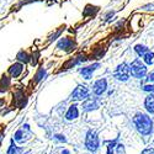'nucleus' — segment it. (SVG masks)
I'll return each instance as SVG.
<instances>
[{
    "label": "nucleus",
    "instance_id": "26",
    "mask_svg": "<svg viewBox=\"0 0 154 154\" xmlns=\"http://www.w3.org/2000/svg\"><path fill=\"white\" fill-rule=\"evenodd\" d=\"M140 10H146V11H154V3H149L147 5L140 6Z\"/></svg>",
    "mask_w": 154,
    "mask_h": 154
},
{
    "label": "nucleus",
    "instance_id": "8",
    "mask_svg": "<svg viewBox=\"0 0 154 154\" xmlns=\"http://www.w3.org/2000/svg\"><path fill=\"white\" fill-rule=\"evenodd\" d=\"M85 146L90 152H95L99 148V137L96 134V132L94 131H89L86 133V138H85Z\"/></svg>",
    "mask_w": 154,
    "mask_h": 154
},
{
    "label": "nucleus",
    "instance_id": "10",
    "mask_svg": "<svg viewBox=\"0 0 154 154\" xmlns=\"http://www.w3.org/2000/svg\"><path fill=\"white\" fill-rule=\"evenodd\" d=\"M106 90H107V80H106V78H100V79H97V80L94 83V85H93V93H94L95 95H97V96L105 94Z\"/></svg>",
    "mask_w": 154,
    "mask_h": 154
},
{
    "label": "nucleus",
    "instance_id": "9",
    "mask_svg": "<svg viewBox=\"0 0 154 154\" xmlns=\"http://www.w3.org/2000/svg\"><path fill=\"white\" fill-rule=\"evenodd\" d=\"M101 67V64L99 62H95L90 66H86V67H83L80 68V75L83 76V79L85 80H90L93 78V74Z\"/></svg>",
    "mask_w": 154,
    "mask_h": 154
},
{
    "label": "nucleus",
    "instance_id": "18",
    "mask_svg": "<svg viewBox=\"0 0 154 154\" xmlns=\"http://www.w3.org/2000/svg\"><path fill=\"white\" fill-rule=\"evenodd\" d=\"M133 51H134V52L137 53V56L138 57H140V58H142L147 52H148V51H149V48L146 46V45H142V43H138V45H136L134 47H133Z\"/></svg>",
    "mask_w": 154,
    "mask_h": 154
},
{
    "label": "nucleus",
    "instance_id": "22",
    "mask_svg": "<svg viewBox=\"0 0 154 154\" xmlns=\"http://www.w3.org/2000/svg\"><path fill=\"white\" fill-rule=\"evenodd\" d=\"M38 59H40V52H38V51H35V52L31 54V62H30L32 67H36L37 66Z\"/></svg>",
    "mask_w": 154,
    "mask_h": 154
},
{
    "label": "nucleus",
    "instance_id": "20",
    "mask_svg": "<svg viewBox=\"0 0 154 154\" xmlns=\"http://www.w3.org/2000/svg\"><path fill=\"white\" fill-rule=\"evenodd\" d=\"M66 30V26H62V27H59L58 30H56L52 35H51L49 37H48V42L51 43V42H53V41H56V40H58V38H60V35L63 33V31Z\"/></svg>",
    "mask_w": 154,
    "mask_h": 154
},
{
    "label": "nucleus",
    "instance_id": "14",
    "mask_svg": "<svg viewBox=\"0 0 154 154\" xmlns=\"http://www.w3.org/2000/svg\"><path fill=\"white\" fill-rule=\"evenodd\" d=\"M100 8L99 6H95V5H91V4H88L84 10H83V15L85 17H90V16H95L97 12H99Z\"/></svg>",
    "mask_w": 154,
    "mask_h": 154
},
{
    "label": "nucleus",
    "instance_id": "28",
    "mask_svg": "<svg viewBox=\"0 0 154 154\" xmlns=\"http://www.w3.org/2000/svg\"><path fill=\"white\" fill-rule=\"evenodd\" d=\"M56 137H57V139H58V140H63V142H64V140H66V138H63L60 134H57Z\"/></svg>",
    "mask_w": 154,
    "mask_h": 154
},
{
    "label": "nucleus",
    "instance_id": "23",
    "mask_svg": "<svg viewBox=\"0 0 154 154\" xmlns=\"http://www.w3.org/2000/svg\"><path fill=\"white\" fill-rule=\"evenodd\" d=\"M20 153H21V150L15 146L14 140H11V144H10L9 150H8V154H20Z\"/></svg>",
    "mask_w": 154,
    "mask_h": 154
},
{
    "label": "nucleus",
    "instance_id": "19",
    "mask_svg": "<svg viewBox=\"0 0 154 154\" xmlns=\"http://www.w3.org/2000/svg\"><path fill=\"white\" fill-rule=\"evenodd\" d=\"M142 59H143V63L146 64L147 67L148 66H153L154 64V52H152V51L149 49L148 52L142 57Z\"/></svg>",
    "mask_w": 154,
    "mask_h": 154
},
{
    "label": "nucleus",
    "instance_id": "5",
    "mask_svg": "<svg viewBox=\"0 0 154 154\" xmlns=\"http://www.w3.org/2000/svg\"><path fill=\"white\" fill-rule=\"evenodd\" d=\"M75 47H76V43L70 37H60L56 45V48L59 51H63V52H72L73 49H75Z\"/></svg>",
    "mask_w": 154,
    "mask_h": 154
},
{
    "label": "nucleus",
    "instance_id": "29",
    "mask_svg": "<svg viewBox=\"0 0 154 154\" xmlns=\"http://www.w3.org/2000/svg\"><path fill=\"white\" fill-rule=\"evenodd\" d=\"M63 154H69V152H68V150H64V152H63Z\"/></svg>",
    "mask_w": 154,
    "mask_h": 154
},
{
    "label": "nucleus",
    "instance_id": "12",
    "mask_svg": "<svg viewBox=\"0 0 154 154\" xmlns=\"http://www.w3.org/2000/svg\"><path fill=\"white\" fill-rule=\"evenodd\" d=\"M100 106V102L96 97H88L83 102V110L84 111H93Z\"/></svg>",
    "mask_w": 154,
    "mask_h": 154
},
{
    "label": "nucleus",
    "instance_id": "7",
    "mask_svg": "<svg viewBox=\"0 0 154 154\" xmlns=\"http://www.w3.org/2000/svg\"><path fill=\"white\" fill-rule=\"evenodd\" d=\"M139 86L146 93H149V94L154 93V72L148 73L143 79H140Z\"/></svg>",
    "mask_w": 154,
    "mask_h": 154
},
{
    "label": "nucleus",
    "instance_id": "16",
    "mask_svg": "<svg viewBox=\"0 0 154 154\" xmlns=\"http://www.w3.org/2000/svg\"><path fill=\"white\" fill-rule=\"evenodd\" d=\"M144 107L147 109L148 112L154 113V93L148 94L147 97L144 99Z\"/></svg>",
    "mask_w": 154,
    "mask_h": 154
},
{
    "label": "nucleus",
    "instance_id": "2",
    "mask_svg": "<svg viewBox=\"0 0 154 154\" xmlns=\"http://www.w3.org/2000/svg\"><path fill=\"white\" fill-rule=\"evenodd\" d=\"M130 70H131V76L140 80L148 74V67L143 63L140 58H134L130 63Z\"/></svg>",
    "mask_w": 154,
    "mask_h": 154
},
{
    "label": "nucleus",
    "instance_id": "13",
    "mask_svg": "<svg viewBox=\"0 0 154 154\" xmlns=\"http://www.w3.org/2000/svg\"><path fill=\"white\" fill-rule=\"evenodd\" d=\"M16 60L19 63H22V64H27L31 62V54L27 52V51H25V49H21L17 52L16 54Z\"/></svg>",
    "mask_w": 154,
    "mask_h": 154
},
{
    "label": "nucleus",
    "instance_id": "11",
    "mask_svg": "<svg viewBox=\"0 0 154 154\" xmlns=\"http://www.w3.org/2000/svg\"><path fill=\"white\" fill-rule=\"evenodd\" d=\"M23 69H25V64L19 63V62H15V63H12L11 66L9 67L8 73H9V75H10L11 79H12V78L16 79V78H19V76L22 74Z\"/></svg>",
    "mask_w": 154,
    "mask_h": 154
},
{
    "label": "nucleus",
    "instance_id": "1",
    "mask_svg": "<svg viewBox=\"0 0 154 154\" xmlns=\"http://www.w3.org/2000/svg\"><path fill=\"white\" fill-rule=\"evenodd\" d=\"M133 123L137 128V131L143 136H148L153 131V121L147 113H142V112L137 113L133 117Z\"/></svg>",
    "mask_w": 154,
    "mask_h": 154
},
{
    "label": "nucleus",
    "instance_id": "24",
    "mask_svg": "<svg viewBox=\"0 0 154 154\" xmlns=\"http://www.w3.org/2000/svg\"><path fill=\"white\" fill-rule=\"evenodd\" d=\"M115 14H116V11H115V10L107 11L106 14L104 15V21H105V22H111L112 19H113V16H115Z\"/></svg>",
    "mask_w": 154,
    "mask_h": 154
},
{
    "label": "nucleus",
    "instance_id": "6",
    "mask_svg": "<svg viewBox=\"0 0 154 154\" xmlns=\"http://www.w3.org/2000/svg\"><path fill=\"white\" fill-rule=\"evenodd\" d=\"M90 95V90H89V88L86 85H78L76 86L73 93H72V100L74 101H84L89 97Z\"/></svg>",
    "mask_w": 154,
    "mask_h": 154
},
{
    "label": "nucleus",
    "instance_id": "21",
    "mask_svg": "<svg viewBox=\"0 0 154 154\" xmlns=\"http://www.w3.org/2000/svg\"><path fill=\"white\" fill-rule=\"evenodd\" d=\"M10 84H11V78H10V76H8V75H2V78H0V86L8 89V88L10 86Z\"/></svg>",
    "mask_w": 154,
    "mask_h": 154
},
{
    "label": "nucleus",
    "instance_id": "15",
    "mask_svg": "<svg viewBox=\"0 0 154 154\" xmlns=\"http://www.w3.org/2000/svg\"><path fill=\"white\" fill-rule=\"evenodd\" d=\"M79 116V110H78V106L76 105H72L69 106L67 113H66V119L68 121H72V120H75L76 117Z\"/></svg>",
    "mask_w": 154,
    "mask_h": 154
},
{
    "label": "nucleus",
    "instance_id": "3",
    "mask_svg": "<svg viewBox=\"0 0 154 154\" xmlns=\"http://www.w3.org/2000/svg\"><path fill=\"white\" fill-rule=\"evenodd\" d=\"M113 78L117 79L119 82H128L131 78V70H130V64H128L127 62H122L120 63L119 66L115 68L113 73Z\"/></svg>",
    "mask_w": 154,
    "mask_h": 154
},
{
    "label": "nucleus",
    "instance_id": "4",
    "mask_svg": "<svg viewBox=\"0 0 154 154\" xmlns=\"http://www.w3.org/2000/svg\"><path fill=\"white\" fill-rule=\"evenodd\" d=\"M88 59H89V56H86V54H84V53H80V54L75 56V57H73V58H69V59L62 66L60 72H62V70L70 69V68H74V67H76V66H80V64L85 63Z\"/></svg>",
    "mask_w": 154,
    "mask_h": 154
},
{
    "label": "nucleus",
    "instance_id": "27",
    "mask_svg": "<svg viewBox=\"0 0 154 154\" xmlns=\"http://www.w3.org/2000/svg\"><path fill=\"white\" fill-rule=\"evenodd\" d=\"M142 154H154V148H148L142 152Z\"/></svg>",
    "mask_w": 154,
    "mask_h": 154
},
{
    "label": "nucleus",
    "instance_id": "25",
    "mask_svg": "<svg viewBox=\"0 0 154 154\" xmlns=\"http://www.w3.org/2000/svg\"><path fill=\"white\" fill-rule=\"evenodd\" d=\"M125 22H126V20H125V19L120 20L116 25H115V31H121V30L123 29V26H125Z\"/></svg>",
    "mask_w": 154,
    "mask_h": 154
},
{
    "label": "nucleus",
    "instance_id": "17",
    "mask_svg": "<svg viewBox=\"0 0 154 154\" xmlns=\"http://www.w3.org/2000/svg\"><path fill=\"white\" fill-rule=\"evenodd\" d=\"M46 76H47V69L43 68V67H41L40 69L36 72V74L33 76V80H35V83H40L43 79H46Z\"/></svg>",
    "mask_w": 154,
    "mask_h": 154
}]
</instances>
